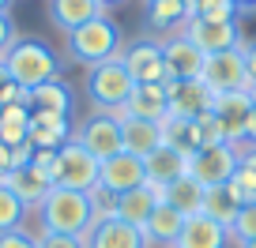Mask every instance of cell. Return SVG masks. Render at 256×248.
Here are the masks:
<instances>
[{
    "label": "cell",
    "instance_id": "836d02e7",
    "mask_svg": "<svg viewBox=\"0 0 256 248\" xmlns=\"http://www.w3.org/2000/svg\"><path fill=\"white\" fill-rule=\"evenodd\" d=\"M230 237L238 241V245L256 241V203H245V207L238 211V218H234V226H230Z\"/></svg>",
    "mask_w": 256,
    "mask_h": 248
},
{
    "label": "cell",
    "instance_id": "c3c4849f",
    "mask_svg": "<svg viewBox=\"0 0 256 248\" xmlns=\"http://www.w3.org/2000/svg\"><path fill=\"white\" fill-rule=\"evenodd\" d=\"M238 248H256V241H245V245H238Z\"/></svg>",
    "mask_w": 256,
    "mask_h": 248
},
{
    "label": "cell",
    "instance_id": "60d3db41",
    "mask_svg": "<svg viewBox=\"0 0 256 248\" xmlns=\"http://www.w3.org/2000/svg\"><path fill=\"white\" fill-rule=\"evenodd\" d=\"M245 49V68H248V79L256 83V45H241Z\"/></svg>",
    "mask_w": 256,
    "mask_h": 248
},
{
    "label": "cell",
    "instance_id": "f35d334b",
    "mask_svg": "<svg viewBox=\"0 0 256 248\" xmlns=\"http://www.w3.org/2000/svg\"><path fill=\"white\" fill-rule=\"evenodd\" d=\"M12 45H16V23H12V15L4 11V15H0V60L8 56Z\"/></svg>",
    "mask_w": 256,
    "mask_h": 248
},
{
    "label": "cell",
    "instance_id": "7c38bea8",
    "mask_svg": "<svg viewBox=\"0 0 256 248\" xmlns=\"http://www.w3.org/2000/svg\"><path fill=\"white\" fill-rule=\"evenodd\" d=\"M166 102H170V117L196 120V117H204V113L211 109L215 94H211L200 79H170L166 83Z\"/></svg>",
    "mask_w": 256,
    "mask_h": 248
},
{
    "label": "cell",
    "instance_id": "74e56055",
    "mask_svg": "<svg viewBox=\"0 0 256 248\" xmlns=\"http://www.w3.org/2000/svg\"><path fill=\"white\" fill-rule=\"evenodd\" d=\"M0 248H38V237H34L30 230H8V233H0Z\"/></svg>",
    "mask_w": 256,
    "mask_h": 248
},
{
    "label": "cell",
    "instance_id": "ba28073f",
    "mask_svg": "<svg viewBox=\"0 0 256 248\" xmlns=\"http://www.w3.org/2000/svg\"><path fill=\"white\" fill-rule=\"evenodd\" d=\"M241 154L234 143H218V147H200V151L188 158V177L204 184V188H218V184L234 181V169H238Z\"/></svg>",
    "mask_w": 256,
    "mask_h": 248
},
{
    "label": "cell",
    "instance_id": "7402d4cb",
    "mask_svg": "<svg viewBox=\"0 0 256 248\" xmlns=\"http://www.w3.org/2000/svg\"><path fill=\"white\" fill-rule=\"evenodd\" d=\"M144 169H147V184H154V188H170L177 177L188 173V158H184L181 151H174V147H158L154 154L144 158Z\"/></svg>",
    "mask_w": 256,
    "mask_h": 248
},
{
    "label": "cell",
    "instance_id": "7dc6e473",
    "mask_svg": "<svg viewBox=\"0 0 256 248\" xmlns=\"http://www.w3.org/2000/svg\"><path fill=\"white\" fill-rule=\"evenodd\" d=\"M8 8H12V0H0V15H4Z\"/></svg>",
    "mask_w": 256,
    "mask_h": 248
},
{
    "label": "cell",
    "instance_id": "83f0119b",
    "mask_svg": "<svg viewBox=\"0 0 256 248\" xmlns=\"http://www.w3.org/2000/svg\"><path fill=\"white\" fill-rule=\"evenodd\" d=\"M162 132H166V147L181 151L184 158H192V154L200 151V132H196V120H188V117H166V120H162Z\"/></svg>",
    "mask_w": 256,
    "mask_h": 248
},
{
    "label": "cell",
    "instance_id": "3957f363",
    "mask_svg": "<svg viewBox=\"0 0 256 248\" xmlns=\"http://www.w3.org/2000/svg\"><path fill=\"white\" fill-rule=\"evenodd\" d=\"M68 56L76 64H87V68L120 56V26L110 15H98L90 23H83L80 30L68 34Z\"/></svg>",
    "mask_w": 256,
    "mask_h": 248
},
{
    "label": "cell",
    "instance_id": "4dcf8cb0",
    "mask_svg": "<svg viewBox=\"0 0 256 248\" xmlns=\"http://www.w3.org/2000/svg\"><path fill=\"white\" fill-rule=\"evenodd\" d=\"M26 218V207L23 200H19L16 192H12L8 184H0V233H8V230H19Z\"/></svg>",
    "mask_w": 256,
    "mask_h": 248
},
{
    "label": "cell",
    "instance_id": "bcb514c9",
    "mask_svg": "<svg viewBox=\"0 0 256 248\" xmlns=\"http://www.w3.org/2000/svg\"><path fill=\"white\" fill-rule=\"evenodd\" d=\"M98 4H102V8H113V4H124V0H98Z\"/></svg>",
    "mask_w": 256,
    "mask_h": 248
},
{
    "label": "cell",
    "instance_id": "5bb4252c",
    "mask_svg": "<svg viewBox=\"0 0 256 248\" xmlns=\"http://www.w3.org/2000/svg\"><path fill=\"white\" fill-rule=\"evenodd\" d=\"M83 245L87 248H147L144 230L120 222V218H102L83 233Z\"/></svg>",
    "mask_w": 256,
    "mask_h": 248
},
{
    "label": "cell",
    "instance_id": "e0dca14e",
    "mask_svg": "<svg viewBox=\"0 0 256 248\" xmlns=\"http://www.w3.org/2000/svg\"><path fill=\"white\" fill-rule=\"evenodd\" d=\"M211 109H215V117L222 120L226 139H230V143L245 139V124H248V117H252V102H248V90H230V94H215Z\"/></svg>",
    "mask_w": 256,
    "mask_h": 248
},
{
    "label": "cell",
    "instance_id": "8fae6325",
    "mask_svg": "<svg viewBox=\"0 0 256 248\" xmlns=\"http://www.w3.org/2000/svg\"><path fill=\"white\" fill-rule=\"evenodd\" d=\"M162 56H166V75L170 79H200L204 60H208V53H204L200 45H192L181 30L162 41Z\"/></svg>",
    "mask_w": 256,
    "mask_h": 248
},
{
    "label": "cell",
    "instance_id": "ee69618b",
    "mask_svg": "<svg viewBox=\"0 0 256 248\" xmlns=\"http://www.w3.org/2000/svg\"><path fill=\"white\" fill-rule=\"evenodd\" d=\"M238 8H256V0H234Z\"/></svg>",
    "mask_w": 256,
    "mask_h": 248
},
{
    "label": "cell",
    "instance_id": "277c9868",
    "mask_svg": "<svg viewBox=\"0 0 256 248\" xmlns=\"http://www.w3.org/2000/svg\"><path fill=\"white\" fill-rule=\"evenodd\" d=\"M132 90H136V79L128 75L120 56L102 60L87 72V98L98 105V113H120Z\"/></svg>",
    "mask_w": 256,
    "mask_h": 248
},
{
    "label": "cell",
    "instance_id": "d4e9b609",
    "mask_svg": "<svg viewBox=\"0 0 256 248\" xmlns=\"http://www.w3.org/2000/svg\"><path fill=\"white\" fill-rule=\"evenodd\" d=\"M26 105L34 113H60V117H72V90L64 79L42 83V87L26 90Z\"/></svg>",
    "mask_w": 256,
    "mask_h": 248
},
{
    "label": "cell",
    "instance_id": "2e32d148",
    "mask_svg": "<svg viewBox=\"0 0 256 248\" xmlns=\"http://www.w3.org/2000/svg\"><path fill=\"white\" fill-rule=\"evenodd\" d=\"M34 151H60L72 139V117L60 113H34L30 109V132H26Z\"/></svg>",
    "mask_w": 256,
    "mask_h": 248
},
{
    "label": "cell",
    "instance_id": "ab89813d",
    "mask_svg": "<svg viewBox=\"0 0 256 248\" xmlns=\"http://www.w3.org/2000/svg\"><path fill=\"white\" fill-rule=\"evenodd\" d=\"M12 169H16V166H12V147H8V143H0V184L8 181Z\"/></svg>",
    "mask_w": 256,
    "mask_h": 248
},
{
    "label": "cell",
    "instance_id": "30bf717a",
    "mask_svg": "<svg viewBox=\"0 0 256 248\" xmlns=\"http://www.w3.org/2000/svg\"><path fill=\"white\" fill-rule=\"evenodd\" d=\"M98 184L110 188L113 196H124V192H132V188H140V184H147L144 158H136V154H128V151L106 158L102 166H98Z\"/></svg>",
    "mask_w": 256,
    "mask_h": 248
},
{
    "label": "cell",
    "instance_id": "4fadbf2b",
    "mask_svg": "<svg viewBox=\"0 0 256 248\" xmlns=\"http://www.w3.org/2000/svg\"><path fill=\"white\" fill-rule=\"evenodd\" d=\"M181 34L192 41V45H200L204 53H222V49H234L241 45V30H238V19L230 23H211V19H188L181 26Z\"/></svg>",
    "mask_w": 256,
    "mask_h": 248
},
{
    "label": "cell",
    "instance_id": "7a4b0ae2",
    "mask_svg": "<svg viewBox=\"0 0 256 248\" xmlns=\"http://www.w3.org/2000/svg\"><path fill=\"white\" fill-rule=\"evenodd\" d=\"M4 68H8V75L23 90H34V87H42V83L60 79V60H56V53L38 38H16V45L4 56Z\"/></svg>",
    "mask_w": 256,
    "mask_h": 248
},
{
    "label": "cell",
    "instance_id": "484cf974",
    "mask_svg": "<svg viewBox=\"0 0 256 248\" xmlns=\"http://www.w3.org/2000/svg\"><path fill=\"white\" fill-rule=\"evenodd\" d=\"M204 196H208V188H204L196 177H177L174 184L166 188V203L177 211V215L192 218V215H204Z\"/></svg>",
    "mask_w": 256,
    "mask_h": 248
},
{
    "label": "cell",
    "instance_id": "b9f144b4",
    "mask_svg": "<svg viewBox=\"0 0 256 248\" xmlns=\"http://www.w3.org/2000/svg\"><path fill=\"white\" fill-rule=\"evenodd\" d=\"M245 139L256 147V105H252V117H248V124H245Z\"/></svg>",
    "mask_w": 256,
    "mask_h": 248
},
{
    "label": "cell",
    "instance_id": "44dd1931",
    "mask_svg": "<svg viewBox=\"0 0 256 248\" xmlns=\"http://www.w3.org/2000/svg\"><path fill=\"white\" fill-rule=\"evenodd\" d=\"M120 132H124V151L136 154V158H147L158 147H166V132L154 120H136V117H120Z\"/></svg>",
    "mask_w": 256,
    "mask_h": 248
},
{
    "label": "cell",
    "instance_id": "cb8c5ba5",
    "mask_svg": "<svg viewBox=\"0 0 256 248\" xmlns=\"http://www.w3.org/2000/svg\"><path fill=\"white\" fill-rule=\"evenodd\" d=\"M181 226H184V215H177V211L162 200L158 207H154V215L147 218L144 237H147V245H166V248H174L177 237H181Z\"/></svg>",
    "mask_w": 256,
    "mask_h": 248
},
{
    "label": "cell",
    "instance_id": "603a6c76",
    "mask_svg": "<svg viewBox=\"0 0 256 248\" xmlns=\"http://www.w3.org/2000/svg\"><path fill=\"white\" fill-rule=\"evenodd\" d=\"M98 15H106V8L98 0H49V19H53L64 34L80 30L83 23H90V19H98Z\"/></svg>",
    "mask_w": 256,
    "mask_h": 248
},
{
    "label": "cell",
    "instance_id": "1f68e13d",
    "mask_svg": "<svg viewBox=\"0 0 256 248\" xmlns=\"http://www.w3.org/2000/svg\"><path fill=\"white\" fill-rule=\"evenodd\" d=\"M196 132H200V147H218V143H230V139H226L222 120L215 117V109H208L204 117H196Z\"/></svg>",
    "mask_w": 256,
    "mask_h": 248
},
{
    "label": "cell",
    "instance_id": "f6af8a7d",
    "mask_svg": "<svg viewBox=\"0 0 256 248\" xmlns=\"http://www.w3.org/2000/svg\"><path fill=\"white\" fill-rule=\"evenodd\" d=\"M248 102L256 105V83H248Z\"/></svg>",
    "mask_w": 256,
    "mask_h": 248
},
{
    "label": "cell",
    "instance_id": "5b68a950",
    "mask_svg": "<svg viewBox=\"0 0 256 248\" xmlns=\"http://www.w3.org/2000/svg\"><path fill=\"white\" fill-rule=\"evenodd\" d=\"M200 83L211 90V94H230V90H248V68H245V49L234 45L222 49V53H211L204 60Z\"/></svg>",
    "mask_w": 256,
    "mask_h": 248
},
{
    "label": "cell",
    "instance_id": "ac0fdd59",
    "mask_svg": "<svg viewBox=\"0 0 256 248\" xmlns=\"http://www.w3.org/2000/svg\"><path fill=\"white\" fill-rule=\"evenodd\" d=\"M174 248H230V230L208 215H192L184 218L181 237H177Z\"/></svg>",
    "mask_w": 256,
    "mask_h": 248
},
{
    "label": "cell",
    "instance_id": "8d00e7d4",
    "mask_svg": "<svg viewBox=\"0 0 256 248\" xmlns=\"http://www.w3.org/2000/svg\"><path fill=\"white\" fill-rule=\"evenodd\" d=\"M34 237H38V248H87L83 237H72V233H46V230H38Z\"/></svg>",
    "mask_w": 256,
    "mask_h": 248
},
{
    "label": "cell",
    "instance_id": "7bdbcfd3",
    "mask_svg": "<svg viewBox=\"0 0 256 248\" xmlns=\"http://www.w3.org/2000/svg\"><path fill=\"white\" fill-rule=\"evenodd\" d=\"M200 4H204V0H184V8H188V15H192L196 8H200Z\"/></svg>",
    "mask_w": 256,
    "mask_h": 248
},
{
    "label": "cell",
    "instance_id": "52a82bcc",
    "mask_svg": "<svg viewBox=\"0 0 256 248\" xmlns=\"http://www.w3.org/2000/svg\"><path fill=\"white\" fill-rule=\"evenodd\" d=\"M98 166H102V162H98L87 147L68 139V143L56 151V184H60V188H76V192H90L98 184Z\"/></svg>",
    "mask_w": 256,
    "mask_h": 248
},
{
    "label": "cell",
    "instance_id": "f546056e",
    "mask_svg": "<svg viewBox=\"0 0 256 248\" xmlns=\"http://www.w3.org/2000/svg\"><path fill=\"white\" fill-rule=\"evenodd\" d=\"M238 211H241V203H238V196L230 192V184L208 188V196H204V215H208V218H215L218 226H226V230H230L234 218H238Z\"/></svg>",
    "mask_w": 256,
    "mask_h": 248
},
{
    "label": "cell",
    "instance_id": "6da1fadb",
    "mask_svg": "<svg viewBox=\"0 0 256 248\" xmlns=\"http://www.w3.org/2000/svg\"><path fill=\"white\" fill-rule=\"evenodd\" d=\"M34 211H38V222H42L46 233H72V237H83V233L94 226L90 192H76V188H60V184H56Z\"/></svg>",
    "mask_w": 256,
    "mask_h": 248
},
{
    "label": "cell",
    "instance_id": "9c48e42d",
    "mask_svg": "<svg viewBox=\"0 0 256 248\" xmlns=\"http://www.w3.org/2000/svg\"><path fill=\"white\" fill-rule=\"evenodd\" d=\"M120 60H124L128 75L136 83H170L166 75V56H162V41L140 38L128 49H120Z\"/></svg>",
    "mask_w": 256,
    "mask_h": 248
},
{
    "label": "cell",
    "instance_id": "d6986e66",
    "mask_svg": "<svg viewBox=\"0 0 256 248\" xmlns=\"http://www.w3.org/2000/svg\"><path fill=\"white\" fill-rule=\"evenodd\" d=\"M166 200V188H154V184H140V188H132V192L120 196L117 203V218L128 226H136V230H144L147 218L154 215V207Z\"/></svg>",
    "mask_w": 256,
    "mask_h": 248
},
{
    "label": "cell",
    "instance_id": "e575fe53",
    "mask_svg": "<svg viewBox=\"0 0 256 248\" xmlns=\"http://www.w3.org/2000/svg\"><path fill=\"white\" fill-rule=\"evenodd\" d=\"M117 203H120V196H113L110 188H102V184H94V188H90V207H94V222H102V218H117Z\"/></svg>",
    "mask_w": 256,
    "mask_h": 248
},
{
    "label": "cell",
    "instance_id": "8992f818",
    "mask_svg": "<svg viewBox=\"0 0 256 248\" xmlns=\"http://www.w3.org/2000/svg\"><path fill=\"white\" fill-rule=\"evenodd\" d=\"M76 143L87 147L98 162L113 158V154L124 151V132H120V113H90L83 120L80 128H76Z\"/></svg>",
    "mask_w": 256,
    "mask_h": 248
},
{
    "label": "cell",
    "instance_id": "4316f807",
    "mask_svg": "<svg viewBox=\"0 0 256 248\" xmlns=\"http://www.w3.org/2000/svg\"><path fill=\"white\" fill-rule=\"evenodd\" d=\"M26 132H30V105H26V102L0 105V143L23 147V143H30Z\"/></svg>",
    "mask_w": 256,
    "mask_h": 248
},
{
    "label": "cell",
    "instance_id": "d6a6232c",
    "mask_svg": "<svg viewBox=\"0 0 256 248\" xmlns=\"http://www.w3.org/2000/svg\"><path fill=\"white\" fill-rule=\"evenodd\" d=\"M188 19H211V23H230L238 19V4L234 0H204L200 8L192 11Z\"/></svg>",
    "mask_w": 256,
    "mask_h": 248
},
{
    "label": "cell",
    "instance_id": "d590c367",
    "mask_svg": "<svg viewBox=\"0 0 256 248\" xmlns=\"http://www.w3.org/2000/svg\"><path fill=\"white\" fill-rule=\"evenodd\" d=\"M16 102H26V90L12 79L8 68H4V60H0V105H16Z\"/></svg>",
    "mask_w": 256,
    "mask_h": 248
},
{
    "label": "cell",
    "instance_id": "ffe728a7",
    "mask_svg": "<svg viewBox=\"0 0 256 248\" xmlns=\"http://www.w3.org/2000/svg\"><path fill=\"white\" fill-rule=\"evenodd\" d=\"M4 184H8V188L19 196V200H23V207H26V211H34V207H38V203H42V200H46V196L56 188V184L49 181V177L42 173L38 166H34V162H30V166H19V169H12Z\"/></svg>",
    "mask_w": 256,
    "mask_h": 248
},
{
    "label": "cell",
    "instance_id": "f1b7e54d",
    "mask_svg": "<svg viewBox=\"0 0 256 248\" xmlns=\"http://www.w3.org/2000/svg\"><path fill=\"white\" fill-rule=\"evenodd\" d=\"M147 23L154 30H181L188 23V8L184 0H147Z\"/></svg>",
    "mask_w": 256,
    "mask_h": 248
},
{
    "label": "cell",
    "instance_id": "9a60e30c",
    "mask_svg": "<svg viewBox=\"0 0 256 248\" xmlns=\"http://www.w3.org/2000/svg\"><path fill=\"white\" fill-rule=\"evenodd\" d=\"M120 117H136V120H162L170 117V102H166V83H136V90L128 94Z\"/></svg>",
    "mask_w": 256,
    "mask_h": 248
}]
</instances>
